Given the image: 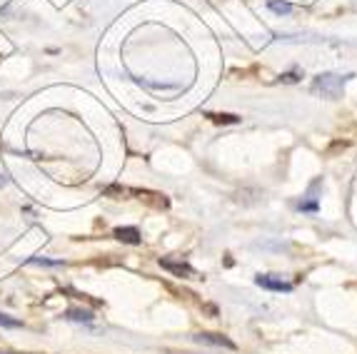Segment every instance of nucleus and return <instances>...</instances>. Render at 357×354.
Here are the masks:
<instances>
[{
	"instance_id": "nucleus-1",
	"label": "nucleus",
	"mask_w": 357,
	"mask_h": 354,
	"mask_svg": "<svg viewBox=\"0 0 357 354\" xmlns=\"http://www.w3.org/2000/svg\"><path fill=\"white\" fill-rule=\"evenodd\" d=\"M342 85H345V77H340V75H320L315 80V93L328 95V98H337L340 90H342Z\"/></svg>"
},
{
	"instance_id": "nucleus-2",
	"label": "nucleus",
	"mask_w": 357,
	"mask_h": 354,
	"mask_svg": "<svg viewBox=\"0 0 357 354\" xmlns=\"http://www.w3.org/2000/svg\"><path fill=\"white\" fill-rule=\"evenodd\" d=\"M255 282L265 289H275V292H290L292 289L290 282H285L282 277H275V275H257Z\"/></svg>"
},
{
	"instance_id": "nucleus-3",
	"label": "nucleus",
	"mask_w": 357,
	"mask_h": 354,
	"mask_svg": "<svg viewBox=\"0 0 357 354\" xmlns=\"http://www.w3.org/2000/svg\"><path fill=\"white\" fill-rule=\"evenodd\" d=\"M195 339H197V342H203V344H215V347L235 349V342H232V339H227V337H222V334H210V332H200V334H197Z\"/></svg>"
},
{
	"instance_id": "nucleus-4",
	"label": "nucleus",
	"mask_w": 357,
	"mask_h": 354,
	"mask_svg": "<svg viewBox=\"0 0 357 354\" xmlns=\"http://www.w3.org/2000/svg\"><path fill=\"white\" fill-rule=\"evenodd\" d=\"M160 267H165V270H170V272H173V275H178V277H195V270H192L190 265H185V262L160 260Z\"/></svg>"
},
{
	"instance_id": "nucleus-5",
	"label": "nucleus",
	"mask_w": 357,
	"mask_h": 354,
	"mask_svg": "<svg viewBox=\"0 0 357 354\" xmlns=\"http://www.w3.org/2000/svg\"><path fill=\"white\" fill-rule=\"evenodd\" d=\"M118 237L120 243H128V245H140V230L137 227H118L113 232Z\"/></svg>"
},
{
	"instance_id": "nucleus-6",
	"label": "nucleus",
	"mask_w": 357,
	"mask_h": 354,
	"mask_svg": "<svg viewBox=\"0 0 357 354\" xmlns=\"http://www.w3.org/2000/svg\"><path fill=\"white\" fill-rule=\"evenodd\" d=\"M268 8L273 13H278V15H287V13L292 10L290 3H278V0H268Z\"/></svg>"
},
{
	"instance_id": "nucleus-7",
	"label": "nucleus",
	"mask_w": 357,
	"mask_h": 354,
	"mask_svg": "<svg viewBox=\"0 0 357 354\" xmlns=\"http://www.w3.org/2000/svg\"><path fill=\"white\" fill-rule=\"evenodd\" d=\"M0 327H10V330H15V327H23V322L8 317V314H0Z\"/></svg>"
},
{
	"instance_id": "nucleus-8",
	"label": "nucleus",
	"mask_w": 357,
	"mask_h": 354,
	"mask_svg": "<svg viewBox=\"0 0 357 354\" xmlns=\"http://www.w3.org/2000/svg\"><path fill=\"white\" fill-rule=\"evenodd\" d=\"M68 317H70V319H83V322H90V319H93V314H90V312H80V309H70V312H68Z\"/></svg>"
},
{
	"instance_id": "nucleus-9",
	"label": "nucleus",
	"mask_w": 357,
	"mask_h": 354,
	"mask_svg": "<svg viewBox=\"0 0 357 354\" xmlns=\"http://www.w3.org/2000/svg\"><path fill=\"white\" fill-rule=\"evenodd\" d=\"M210 118H213L215 123H238L235 115H210Z\"/></svg>"
},
{
	"instance_id": "nucleus-10",
	"label": "nucleus",
	"mask_w": 357,
	"mask_h": 354,
	"mask_svg": "<svg viewBox=\"0 0 357 354\" xmlns=\"http://www.w3.org/2000/svg\"><path fill=\"white\" fill-rule=\"evenodd\" d=\"M8 183V180H6V177H3V175H0V187H3V185H6Z\"/></svg>"
}]
</instances>
